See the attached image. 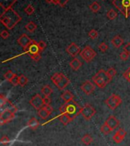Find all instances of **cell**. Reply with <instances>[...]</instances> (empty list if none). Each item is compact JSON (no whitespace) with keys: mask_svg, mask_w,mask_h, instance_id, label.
<instances>
[{"mask_svg":"<svg viewBox=\"0 0 130 146\" xmlns=\"http://www.w3.org/2000/svg\"><path fill=\"white\" fill-rule=\"evenodd\" d=\"M21 21V17L14 9H9L0 15V22L8 29H14L18 22Z\"/></svg>","mask_w":130,"mask_h":146,"instance_id":"obj_1","label":"cell"},{"mask_svg":"<svg viewBox=\"0 0 130 146\" xmlns=\"http://www.w3.org/2000/svg\"><path fill=\"white\" fill-rule=\"evenodd\" d=\"M81 108L80 105L76 101H71L69 103H66L60 106L59 112L60 113H67L72 119H75L79 114H81Z\"/></svg>","mask_w":130,"mask_h":146,"instance_id":"obj_2","label":"cell"},{"mask_svg":"<svg viewBox=\"0 0 130 146\" xmlns=\"http://www.w3.org/2000/svg\"><path fill=\"white\" fill-rule=\"evenodd\" d=\"M51 80L59 90H64L71 81L70 80L62 73H56L51 77Z\"/></svg>","mask_w":130,"mask_h":146,"instance_id":"obj_3","label":"cell"},{"mask_svg":"<svg viewBox=\"0 0 130 146\" xmlns=\"http://www.w3.org/2000/svg\"><path fill=\"white\" fill-rule=\"evenodd\" d=\"M113 5L125 18L130 16V0H113Z\"/></svg>","mask_w":130,"mask_h":146,"instance_id":"obj_4","label":"cell"},{"mask_svg":"<svg viewBox=\"0 0 130 146\" xmlns=\"http://www.w3.org/2000/svg\"><path fill=\"white\" fill-rule=\"evenodd\" d=\"M122 102L123 101H122V99H121L120 96L114 94H112L111 96H109L105 100V103L112 110H116V108L118 107L122 103Z\"/></svg>","mask_w":130,"mask_h":146,"instance_id":"obj_5","label":"cell"},{"mask_svg":"<svg viewBox=\"0 0 130 146\" xmlns=\"http://www.w3.org/2000/svg\"><path fill=\"white\" fill-rule=\"evenodd\" d=\"M80 55L83 60H85L86 62H91L94 58L96 57L97 54L95 50H93L90 46H86L80 53Z\"/></svg>","mask_w":130,"mask_h":146,"instance_id":"obj_6","label":"cell"},{"mask_svg":"<svg viewBox=\"0 0 130 146\" xmlns=\"http://www.w3.org/2000/svg\"><path fill=\"white\" fill-rule=\"evenodd\" d=\"M96 110L92 106H91L89 103H86L82 108H81V115H82L83 118L85 120L91 119V118L95 115Z\"/></svg>","mask_w":130,"mask_h":146,"instance_id":"obj_7","label":"cell"},{"mask_svg":"<svg viewBox=\"0 0 130 146\" xmlns=\"http://www.w3.org/2000/svg\"><path fill=\"white\" fill-rule=\"evenodd\" d=\"M14 113H12L11 111L5 110L2 111V113L0 114V125L5 124L9 122L10 121H12L14 118Z\"/></svg>","mask_w":130,"mask_h":146,"instance_id":"obj_8","label":"cell"},{"mask_svg":"<svg viewBox=\"0 0 130 146\" xmlns=\"http://www.w3.org/2000/svg\"><path fill=\"white\" fill-rule=\"evenodd\" d=\"M53 111V109L50 105L43 106L42 108H40V110H38L37 114L40 116V119L45 120L51 115Z\"/></svg>","mask_w":130,"mask_h":146,"instance_id":"obj_9","label":"cell"},{"mask_svg":"<svg viewBox=\"0 0 130 146\" xmlns=\"http://www.w3.org/2000/svg\"><path fill=\"white\" fill-rule=\"evenodd\" d=\"M30 104L33 106L34 109H36L37 110H40V108H42L44 104H43V97L40 96V94H36L30 100Z\"/></svg>","mask_w":130,"mask_h":146,"instance_id":"obj_10","label":"cell"},{"mask_svg":"<svg viewBox=\"0 0 130 146\" xmlns=\"http://www.w3.org/2000/svg\"><path fill=\"white\" fill-rule=\"evenodd\" d=\"M17 41L19 45L24 48V50H26L27 48H28V46L33 42V40L30 38L26 34H23L18 38Z\"/></svg>","mask_w":130,"mask_h":146,"instance_id":"obj_11","label":"cell"},{"mask_svg":"<svg viewBox=\"0 0 130 146\" xmlns=\"http://www.w3.org/2000/svg\"><path fill=\"white\" fill-rule=\"evenodd\" d=\"M81 90L85 93L86 95H91L92 94L93 92L95 91V86L94 85V84H92L91 82L89 81V80H86L85 82H84L82 84V85L81 86Z\"/></svg>","mask_w":130,"mask_h":146,"instance_id":"obj_12","label":"cell"},{"mask_svg":"<svg viewBox=\"0 0 130 146\" xmlns=\"http://www.w3.org/2000/svg\"><path fill=\"white\" fill-rule=\"evenodd\" d=\"M17 0H0V8H1V15H3L6 10L12 9V5L16 3Z\"/></svg>","mask_w":130,"mask_h":146,"instance_id":"obj_13","label":"cell"},{"mask_svg":"<svg viewBox=\"0 0 130 146\" xmlns=\"http://www.w3.org/2000/svg\"><path fill=\"white\" fill-rule=\"evenodd\" d=\"M67 53L72 57H76L81 53V48L76 43H71L66 48Z\"/></svg>","mask_w":130,"mask_h":146,"instance_id":"obj_14","label":"cell"},{"mask_svg":"<svg viewBox=\"0 0 130 146\" xmlns=\"http://www.w3.org/2000/svg\"><path fill=\"white\" fill-rule=\"evenodd\" d=\"M105 123L110 128L112 131H114L119 125V121L114 115H110L108 119L106 120Z\"/></svg>","mask_w":130,"mask_h":146,"instance_id":"obj_15","label":"cell"},{"mask_svg":"<svg viewBox=\"0 0 130 146\" xmlns=\"http://www.w3.org/2000/svg\"><path fill=\"white\" fill-rule=\"evenodd\" d=\"M26 52L29 54V55L31 54H38L40 52V48L38 46V42L35 41H33V42L28 46V48H27Z\"/></svg>","mask_w":130,"mask_h":146,"instance_id":"obj_16","label":"cell"},{"mask_svg":"<svg viewBox=\"0 0 130 146\" xmlns=\"http://www.w3.org/2000/svg\"><path fill=\"white\" fill-rule=\"evenodd\" d=\"M92 80L99 88H104L107 84L106 82L104 81V80L102 79L101 77L98 76L97 74L92 77Z\"/></svg>","mask_w":130,"mask_h":146,"instance_id":"obj_17","label":"cell"},{"mask_svg":"<svg viewBox=\"0 0 130 146\" xmlns=\"http://www.w3.org/2000/svg\"><path fill=\"white\" fill-rule=\"evenodd\" d=\"M58 119H59V121H60L64 125H67L69 122H71L73 120L69 115H68V114H67V113H61V114L58 116Z\"/></svg>","mask_w":130,"mask_h":146,"instance_id":"obj_18","label":"cell"},{"mask_svg":"<svg viewBox=\"0 0 130 146\" xmlns=\"http://www.w3.org/2000/svg\"><path fill=\"white\" fill-rule=\"evenodd\" d=\"M69 66L71 67V68L73 70H78L82 66V63L81 62L78 58H74L73 60H71L69 63Z\"/></svg>","mask_w":130,"mask_h":146,"instance_id":"obj_19","label":"cell"},{"mask_svg":"<svg viewBox=\"0 0 130 146\" xmlns=\"http://www.w3.org/2000/svg\"><path fill=\"white\" fill-rule=\"evenodd\" d=\"M97 74L98 75V76H100V77H101L102 79L104 80V81L106 82V84H108L110 83V82L111 81L112 78L110 77L109 75H108V74L106 73V71H105L104 70L101 69L99 71L97 72Z\"/></svg>","mask_w":130,"mask_h":146,"instance_id":"obj_20","label":"cell"},{"mask_svg":"<svg viewBox=\"0 0 130 146\" xmlns=\"http://www.w3.org/2000/svg\"><path fill=\"white\" fill-rule=\"evenodd\" d=\"M111 43L115 48H119L124 43V40L119 35H116L111 40Z\"/></svg>","mask_w":130,"mask_h":146,"instance_id":"obj_21","label":"cell"},{"mask_svg":"<svg viewBox=\"0 0 130 146\" xmlns=\"http://www.w3.org/2000/svg\"><path fill=\"white\" fill-rule=\"evenodd\" d=\"M61 98L66 103H69L71 101L73 100L74 96L69 90H66L64 92L63 94L61 95Z\"/></svg>","mask_w":130,"mask_h":146,"instance_id":"obj_22","label":"cell"},{"mask_svg":"<svg viewBox=\"0 0 130 146\" xmlns=\"http://www.w3.org/2000/svg\"><path fill=\"white\" fill-rule=\"evenodd\" d=\"M39 125H40V122L34 117L31 118V119L28 121V126L33 130L37 129L38 127H39Z\"/></svg>","mask_w":130,"mask_h":146,"instance_id":"obj_23","label":"cell"},{"mask_svg":"<svg viewBox=\"0 0 130 146\" xmlns=\"http://www.w3.org/2000/svg\"><path fill=\"white\" fill-rule=\"evenodd\" d=\"M53 93V89L48 85H46L41 89V94L44 96H50Z\"/></svg>","mask_w":130,"mask_h":146,"instance_id":"obj_24","label":"cell"},{"mask_svg":"<svg viewBox=\"0 0 130 146\" xmlns=\"http://www.w3.org/2000/svg\"><path fill=\"white\" fill-rule=\"evenodd\" d=\"M81 141H82V143L84 145H89L92 143L93 138L90 135L86 134L81 138Z\"/></svg>","mask_w":130,"mask_h":146,"instance_id":"obj_25","label":"cell"},{"mask_svg":"<svg viewBox=\"0 0 130 146\" xmlns=\"http://www.w3.org/2000/svg\"><path fill=\"white\" fill-rule=\"evenodd\" d=\"M37 28V25L33 22H30L25 25V29L29 31V32H33Z\"/></svg>","mask_w":130,"mask_h":146,"instance_id":"obj_26","label":"cell"},{"mask_svg":"<svg viewBox=\"0 0 130 146\" xmlns=\"http://www.w3.org/2000/svg\"><path fill=\"white\" fill-rule=\"evenodd\" d=\"M100 132H101L104 135H108L112 132V130L110 129V128L104 122V125H102L101 127H100Z\"/></svg>","mask_w":130,"mask_h":146,"instance_id":"obj_27","label":"cell"},{"mask_svg":"<svg viewBox=\"0 0 130 146\" xmlns=\"http://www.w3.org/2000/svg\"><path fill=\"white\" fill-rule=\"evenodd\" d=\"M89 8H90V9L93 12L96 13V12H99L100 9V4L97 3V2H94L92 4H91Z\"/></svg>","mask_w":130,"mask_h":146,"instance_id":"obj_28","label":"cell"},{"mask_svg":"<svg viewBox=\"0 0 130 146\" xmlns=\"http://www.w3.org/2000/svg\"><path fill=\"white\" fill-rule=\"evenodd\" d=\"M106 16L110 20H114L117 17V13L114 9H110L106 13Z\"/></svg>","mask_w":130,"mask_h":146,"instance_id":"obj_29","label":"cell"},{"mask_svg":"<svg viewBox=\"0 0 130 146\" xmlns=\"http://www.w3.org/2000/svg\"><path fill=\"white\" fill-rule=\"evenodd\" d=\"M28 77H25L24 75L21 74L19 76V85L21 86H24L28 84Z\"/></svg>","mask_w":130,"mask_h":146,"instance_id":"obj_30","label":"cell"},{"mask_svg":"<svg viewBox=\"0 0 130 146\" xmlns=\"http://www.w3.org/2000/svg\"><path fill=\"white\" fill-rule=\"evenodd\" d=\"M15 75L16 74H14L12 70H8L5 74H4V77H5V79L6 80L11 82V80L14 78V77L15 76Z\"/></svg>","mask_w":130,"mask_h":146,"instance_id":"obj_31","label":"cell"},{"mask_svg":"<svg viewBox=\"0 0 130 146\" xmlns=\"http://www.w3.org/2000/svg\"><path fill=\"white\" fill-rule=\"evenodd\" d=\"M98 32H97L95 29H92V30H91L90 31H89V33H88V36H89V38H90L91 39H92V40H94V39H96L98 37Z\"/></svg>","mask_w":130,"mask_h":146,"instance_id":"obj_32","label":"cell"},{"mask_svg":"<svg viewBox=\"0 0 130 146\" xmlns=\"http://www.w3.org/2000/svg\"><path fill=\"white\" fill-rule=\"evenodd\" d=\"M24 12H26L27 15H32L33 12H34V8H33V5H28L25 9H24Z\"/></svg>","mask_w":130,"mask_h":146,"instance_id":"obj_33","label":"cell"},{"mask_svg":"<svg viewBox=\"0 0 130 146\" xmlns=\"http://www.w3.org/2000/svg\"><path fill=\"white\" fill-rule=\"evenodd\" d=\"M123 138H122L121 136H119L118 134H115L114 135V136H113V140H114V141L115 142V143L116 144H119L121 143L122 141H123Z\"/></svg>","mask_w":130,"mask_h":146,"instance_id":"obj_34","label":"cell"},{"mask_svg":"<svg viewBox=\"0 0 130 146\" xmlns=\"http://www.w3.org/2000/svg\"><path fill=\"white\" fill-rule=\"evenodd\" d=\"M98 48H99V50H100L101 52L104 53L106 52V50H107V49H108V46H107V44H106L105 42H102V43H100L99 44Z\"/></svg>","mask_w":130,"mask_h":146,"instance_id":"obj_35","label":"cell"},{"mask_svg":"<svg viewBox=\"0 0 130 146\" xmlns=\"http://www.w3.org/2000/svg\"><path fill=\"white\" fill-rule=\"evenodd\" d=\"M106 73L108 74V75H109L110 77H111V78H113V77L116 74V70L114 69V67H110V68H109V69L106 70Z\"/></svg>","mask_w":130,"mask_h":146,"instance_id":"obj_36","label":"cell"},{"mask_svg":"<svg viewBox=\"0 0 130 146\" xmlns=\"http://www.w3.org/2000/svg\"><path fill=\"white\" fill-rule=\"evenodd\" d=\"M10 83H11V84H12L13 86H18V85L19 84V77L18 76L17 74L15 75V76L14 77V78H13L12 80H11V82H10Z\"/></svg>","mask_w":130,"mask_h":146,"instance_id":"obj_37","label":"cell"},{"mask_svg":"<svg viewBox=\"0 0 130 146\" xmlns=\"http://www.w3.org/2000/svg\"><path fill=\"white\" fill-rule=\"evenodd\" d=\"M0 142H1V144H3V145H8L10 142V139L8 136L4 135V136L2 137V139L0 140Z\"/></svg>","mask_w":130,"mask_h":146,"instance_id":"obj_38","label":"cell"},{"mask_svg":"<svg viewBox=\"0 0 130 146\" xmlns=\"http://www.w3.org/2000/svg\"><path fill=\"white\" fill-rule=\"evenodd\" d=\"M123 77H124V78H125L127 81H129L130 83V67L124 72Z\"/></svg>","mask_w":130,"mask_h":146,"instance_id":"obj_39","label":"cell"},{"mask_svg":"<svg viewBox=\"0 0 130 146\" xmlns=\"http://www.w3.org/2000/svg\"><path fill=\"white\" fill-rule=\"evenodd\" d=\"M119 57H120L121 60H128V58H129V54H128V53L125 52V51H123V52L121 53Z\"/></svg>","mask_w":130,"mask_h":146,"instance_id":"obj_40","label":"cell"},{"mask_svg":"<svg viewBox=\"0 0 130 146\" xmlns=\"http://www.w3.org/2000/svg\"><path fill=\"white\" fill-rule=\"evenodd\" d=\"M38 46H39V48H40V51H43L47 47V44H46L45 41H40L38 42Z\"/></svg>","mask_w":130,"mask_h":146,"instance_id":"obj_41","label":"cell"},{"mask_svg":"<svg viewBox=\"0 0 130 146\" xmlns=\"http://www.w3.org/2000/svg\"><path fill=\"white\" fill-rule=\"evenodd\" d=\"M29 56H30L31 59H33L34 61H39V60H40V58H41V56H40V53L35 54H31V55Z\"/></svg>","mask_w":130,"mask_h":146,"instance_id":"obj_42","label":"cell"},{"mask_svg":"<svg viewBox=\"0 0 130 146\" xmlns=\"http://www.w3.org/2000/svg\"><path fill=\"white\" fill-rule=\"evenodd\" d=\"M116 134H118L119 136H121L122 138H125V135H126V132H125V130L124 129H119L116 132Z\"/></svg>","mask_w":130,"mask_h":146,"instance_id":"obj_43","label":"cell"},{"mask_svg":"<svg viewBox=\"0 0 130 146\" xmlns=\"http://www.w3.org/2000/svg\"><path fill=\"white\" fill-rule=\"evenodd\" d=\"M7 100L8 99L6 97H5L3 95H1L0 96V107H2L5 105V103L7 102Z\"/></svg>","mask_w":130,"mask_h":146,"instance_id":"obj_44","label":"cell"},{"mask_svg":"<svg viewBox=\"0 0 130 146\" xmlns=\"http://www.w3.org/2000/svg\"><path fill=\"white\" fill-rule=\"evenodd\" d=\"M43 104H44V106L50 105V103H51V99L49 96H44L43 98Z\"/></svg>","mask_w":130,"mask_h":146,"instance_id":"obj_45","label":"cell"},{"mask_svg":"<svg viewBox=\"0 0 130 146\" xmlns=\"http://www.w3.org/2000/svg\"><path fill=\"white\" fill-rule=\"evenodd\" d=\"M9 35L10 34L6 30H3V31H2V32H1V37H2L3 39L8 38L9 37Z\"/></svg>","mask_w":130,"mask_h":146,"instance_id":"obj_46","label":"cell"},{"mask_svg":"<svg viewBox=\"0 0 130 146\" xmlns=\"http://www.w3.org/2000/svg\"><path fill=\"white\" fill-rule=\"evenodd\" d=\"M69 1V0H58V5L61 7H64L68 3Z\"/></svg>","mask_w":130,"mask_h":146,"instance_id":"obj_47","label":"cell"},{"mask_svg":"<svg viewBox=\"0 0 130 146\" xmlns=\"http://www.w3.org/2000/svg\"><path fill=\"white\" fill-rule=\"evenodd\" d=\"M123 50H124V51H125V52H127L128 54H129L130 55V43L126 44L124 46Z\"/></svg>","mask_w":130,"mask_h":146,"instance_id":"obj_48","label":"cell"},{"mask_svg":"<svg viewBox=\"0 0 130 146\" xmlns=\"http://www.w3.org/2000/svg\"><path fill=\"white\" fill-rule=\"evenodd\" d=\"M53 3L54 5H58V0H53Z\"/></svg>","mask_w":130,"mask_h":146,"instance_id":"obj_49","label":"cell"},{"mask_svg":"<svg viewBox=\"0 0 130 146\" xmlns=\"http://www.w3.org/2000/svg\"><path fill=\"white\" fill-rule=\"evenodd\" d=\"M45 1L47 3H53V0H45Z\"/></svg>","mask_w":130,"mask_h":146,"instance_id":"obj_50","label":"cell"},{"mask_svg":"<svg viewBox=\"0 0 130 146\" xmlns=\"http://www.w3.org/2000/svg\"><path fill=\"white\" fill-rule=\"evenodd\" d=\"M103 1H104V0H103Z\"/></svg>","mask_w":130,"mask_h":146,"instance_id":"obj_51","label":"cell"}]
</instances>
